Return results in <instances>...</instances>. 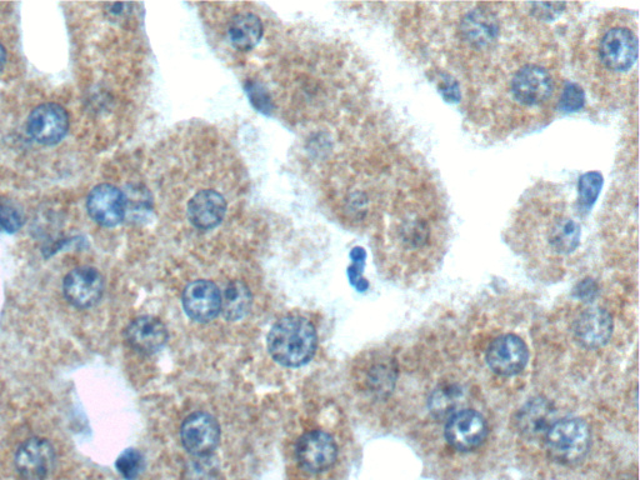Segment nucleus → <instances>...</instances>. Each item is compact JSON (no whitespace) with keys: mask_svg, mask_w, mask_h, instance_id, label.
I'll return each mask as SVG.
<instances>
[{"mask_svg":"<svg viewBox=\"0 0 640 480\" xmlns=\"http://www.w3.org/2000/svg\"><path fill=\"white\" fill-rule=\"evenodd\" d=\"M25 223V214L20 204L0 195V230L5 233L18 232Z\"/></svg>","mask_w":640,"mask_h":480,"instance_id":"5701e85b","label":"nucleus"},{"mask_svg":"<svg viewBox=\"0 0 640 480\" xmlns=\"http://www.w3.org/2000/svg\"><path fill=\"white\" fill-rule=\"evenodd\" d=\"M185 313L197 322H209L222 308V293L213 282L197 280L190 283L183 293Z\"/></svg>","mask_w":640,"mask_h":480,"instance_id":"ddd939ff","label":"nucleus"},{"mask_svg":"<svg viewBox=\"0 0 640 480\" xmlns=\"http://www.w3.org/2000/svg\"><path fill=\"white\" fill-rule=\"evenodd\" d=\"M529 360L527 344L514 334L500 335L489 345L487 362L495 374L514 377L523 372Z\"/></svg>","mask_w":640,"mask_h":480,"instance_id":"6e6552de","label":"nucleus"},{"mask_svg":"<svg viewBox=\"0 0 640 480\" xmlns=\"http://www.w3.org/2000/svg\"><path fill=\"white\" fill-rule=\"evenodd\" d=\"M580 227L563 207L553 213L547 230V240L552 252L568 255L575 252L580 243Z\"/></svg>","mask_w":640,"mask_h":480,"instance_id":"a211bd4d","label":"nucleus"},{"mask_svg":"<svg viewBox=\"0 0 640 480\" xmlns=\"http://www.w3.org/2000/svg\"><path fill=\"white\" fill-rule=\"evenodd\" d=\"M250 307H252V294L250 290L239 280L229 283L222 294V308L220 312L228 320H240L249 313Z\"/></svg>","mask_w":640,"mask_h":480,"instance_id":"412c9836","label":"nucleus"},{"mask_svg":"<svg viewBox=\"0 0 640 480\" xmlns=\"http://www.w3.org/2000/svg\"><path fill=\"white\" fill-rule=\"evenodd\" d=\"M600 68L612 75L635 70L638 62V35L625 24L610 25L600 34L597 45Z\"/></svg>","mask_w":640,"mask_h":480,"instance_id":"f03ea898","label":"nucleus"},{"mask_svg":"<svg viewBox=\"0 0 640 480\" xmlns=\"http://www.w3.org/2000/svg\"><path fill=\"white\" fill-rule=\"evenodd\" d=\"M295 455L304 470L309 473H322L333 467L338 457V447L332 435L322 430H314L299 438Z\"/></svg>","mask_w":640,"mask_h":480,"instance_id":"0eeeda50","label":"nucleus"},{"mask_svg":"<svg viewBox=\"0 0 640 480\" xmlns=\"http://www.w3.org/2000/svg\"><path fill=\"white\" fill-rule=\"evenodd\" d=\"M463 394L460 392V388L454 384L442 385L437 390H434L432 397H430L429 407L435 417L444 418L450 417L454 413H457V407L460 404Z\"/></svg>","mask_w":640,"mask_h":480,"instance_id":"4be33fe9","label":"nucleus"},{"mask_svg":"<svg viewBox=\"0 0 640 480\" xmlns=\"http://www.w3.org/2000/svg\"><path fill=\"white\" fill-rule=\"evenodd\" d=\"M317 332L309 320L292 315L280 319L268 335V349L275 362L297 368L307 364L317 349Z\"/></svg>","mask_w":640,"mask_h":480,"instance_id":"f257e3e1","label":"nucleus"},{"mask_svg":"<svg viewBox=\"0 0 640 480\" xmlns=\"http://www.w3.org/2000/svg\"><path fill=\"white\" fill-rule=\"evenodd\" d=\"M548 452L555 462L574 465L587 457L590 448L588 424L580 418L557 420L545 434Z\"/></svg>","mask_w":640,"mask_h":480,"instance_id":"7ed1b4c3","label":"nucleus"},{"mask_svg":"<svg viewBox=\"0 0 640 480\" xmlns=\"http://www.w3.org/2000/svg\"><path fill=\"white\" fill-rule=\"evenodd\" d=\"M602 184V175L597 172L583 175L579 182V212H588L593 207Z\"/></svg>","mask_w":640,"mask_h":480,"instance_id":"b1692460","label":"nucleus"},{"mask_svg":"<svg viewBox=\"0 0 640 480\" xmlns=\"http://www.w3.org/2000/svg\"><path fill=\"white\" fill-rule=\"evenodd\" d=\"M127 207V197L112 184H99L88 195L87 209L90 218L102 227H117L123 222Z\"/></svg>","mask_w":640,"mask_h":480,"instance_id":"1a4fd4ad","label":"nucleus"},{"mask_svg":"<svg viewBox=\"0 0 640 480\" xmlns=\"http://www.w3.org/2000/svg\"><path fill=\"white\" fill-rule=\"evenodd\" d=\"M227 212V202L217 190H200L189 200L187 214L189 222L200 230L218 227Z\"/></svg>","mask_w":640,"mask_h":480,"instance_id":"dca6fc26","label":"nucleus"},{"mask_svg":"<svg viewBox=\"0 0 640 480\" xmlns=\"http://www.w3.org/2000/svg\"><path fill=\"white\" fill-rule=\"evenodd\" d=\"M350 258L353 260L352 267L348 269V277L350 283H352L353 287L359 292H364L369 287L367 280L362 277V272L365 264V258H367V254H365L363 248H354L352 253H350Z\"/></svg>","mask_w":640,"mask_h":480,"instance_id":"a878e982","label":"nucleus"},{"mask_svg":"<svg viewBox=\"0 0 640 480\" xmlns=\"http://www.w3.org/2000/svg\"><path fill=\"white\" fill-rule=\"evenodd\" d=\"M553 419V409L547 400L542 398L533 399L525 407L520 410L518 417V427L520 432L528 437H539V435L547 434L550 422Z\"/></svg>","mask_w":640,"mask_h":480,"instance_id":"6ab92c4d","label":"nucleus"},{"mask_svg":"<svg viewBox=\"0 0 640 480\" xmlns=\"http://www.w3.org/2000/svg\"><path fill=\"white\" fill-rule=\"evenodd\" d=\"M532 5V7H534L535 9L533 10V13L535 15V17L540 18V19H545V20H552L554 18H557L558 15L560 13L563 12V9L565 7V4H560V3H552V4H545V3H538V4H530Z\"/></svg>","mask_w":640,"mask_h":480,"instance_id":"cd10ccee","label":"nucleus"},{"mask_svg":"<svg viewBox=\"0 0 640 480\" xmlns=\"http://www.w3.org/2000/svg\"><path fill=\"white\" fill-rule=\"evenodd\" d=\"M180 437L185 450L195 457L212 454L218 447L220 428L212 415L204 412L193 413L184 420Z\"/></svg>","mask_w":640,"mask_h":480,"instance_id":"9b49d317","label":"nucleus"},{"mask_svg":"<svg viewBox=\"0 0 640 480\" xmlns=\"http://www.w3.org/2000/svg\"><path fill=\"white\" fill-rule=\"evenodd\" d=\"M14 463L24 480H44L54 468L55 450L47 439L30 438L18 448Z\"/></svg>","mask_w":640,"mask_h":480,"instance_id":"9d476101","label":"nucleus"},{"mask_svg":"<svg viewBox=\"0 0 640 480\" xmlns=\"http://www.w3.org/2000/svg\"><path fill=\"white\" fill-rule=\"evenodd\" d=\"M598 293L597 284H595L594 280L587 279L584 282L579 283L578 287L575 288L574 294L577 295L579 299H583L584 302H592V299L595 298V295Z\"/></svg>","mask_w":640,"mask_h":480,"instance_id":"c85d7f7f","label":"nucleus"},{"mask_svg":"<svg viewBox=\"0 0 640 480\" xmlns=\"http://www.w3.org/2000/svg\"><path fill=\"white\" fill-rule=\"evenodd\" d=\"M460 38L470 48L485 50L497 42L500 24L493 13L484 9H473L464 15L459 24Z\"/></svg>","mask_w":640,"mask_h":480,"instance_id":"4468645a","label":"nucleus"},{"mask_svg":"<svg viewBox=\"0 0 640 480\" xmlns=\"http://www.w3.org/2000/svg\"><path fill=\"white\" fill-rule=\"evenodd\" d=\"M263 23L257 15L243 13L235 15L228 27L230 43L239 50H250L263 37Z\"/></svg>","mask_w":640,"mask_h":480,"instance_id":"aec40b11","label":"nucleus"},{"mask_svg":"<svg viewBox=\"0 0 640 480\" xmlns=\"http://www.w3.org/2000/svg\"><path fill=\"white\" fill-rule=\"evenodd\" d=\"M63 290L70 304L80 309L94 307L103 297L104 279L98 269L80 267L68 273Z\"/></svg>","mask_w":640,"mask_h":480,"instance_id":"f8f14e48","label":"nucleus"},{"mask_svg":"<svg viewBox=\"0 0 640 480\" xmlns=\"http://www.w3.org/2000/svg\"><path fill=\"white\" fill-rule=\"evenodd\" d=\"M5 62H7V52H5L3 44L0 43V73H2Z\"/></svg>","mask_w":640,"mask_h":480,"instance_id":"c756f323","label":"nucleus"},{"mask_svg":"<svg viewBox=\"0 0 640 480\" xmlns=\"http://www.w3.org/2000/svg\"><path fill=\"white\" fill-rule=\"evenodd\" d=\"M125 338L133 349L143 354H154L167 343L168 332L158 318L144 315L134 319L125 330Z\"/></svg>","mask_w":640,"mask_h":480,"instance_id":"f3484780","label":"nucleus"},{"mask_svg":"<svg viewBox=\"0 0 640 480\" xmlns=\"http://www.w3.org/2000/svg\"><path fill=\"white\" fill-rule=\"evenodd\" d=\"M118 472L123 475V478L127 480H134L142 473L144 467L143 455L138 452L137 449H127L120 454V457L115 463Z\"/></svg>","mask_w":640,"mask_h":480,"instance_id":"393cba45","label":"nucleus"},{"mask_svg":"<svg viewBox=\"0 0 640 480\" xmlns=\"http://www.w3.org/2000/svg\"><path fill=\"white\" fill-rule=\"evenodd\" d=\"M445 439L459 452H470L484 443L488 435L487 420L477 410L464 409L450 415L445 424Z\"/></svg>","mask_w":640,"mask_h":480,"instance_id":"39448f33","label":"nucleus"},{"mask_svg":"<svg viewBox=\"0 0 640 480\" xmlns=\"http://www.w3.org/2000/svg\"><path fill=\"white\" fill-rule=\"evenodd\" d=\"M27 129L35 142L52 147L67 137L69 115L62 105L45 103L29 114Z\"/></svg>","mask_w":640,"mask_h":480,"instance_id":"423d86ee","label":"nucleus"},{"mask_svg":"<svg viewBox=\"0 0 640 480\" xmlns=\"http://www.w3.org/2000/svg\"><path fill=\"white\" fill-rule=\"evenodd\" d=\"M574 334L578 342L585 348L604 347L613 334V319L604 309L585 310L575 320Z\"/></svg>","mask_w":640,"mask_h":480,"instance_id":"2eb2a0df","label":"nucleus"},{"mask_svg":"<svg viewBox=\"0 0 640 480\" xmlns=\"http://www.w3.org/2000/svg\"><path fill=\"white\" fill-rule=\"evenodd\" d=\"M509 89L515 103L527 108L540 107L552 98L554 79L548 68L528 63L513 74Z\"/></svg>","mask_w":640,"mask_h":480,"instance_id":"20e7f679","label":"nucleus"},{"mask_svg":"<svg viewBox=\"0 0 640 480\" xmlns=\"http://www.w3.org/2000/svg\"><path fill=\"white\" fill-rule=\"evenodd\" d=\"M584 92L577 84L568 83L560 97V108L564 112H577L584 104Z\"/></svg>","mask_w":640,"mask_h":480,"instance_id":"bb28decb","label":"nucleus"}]
</instances>
